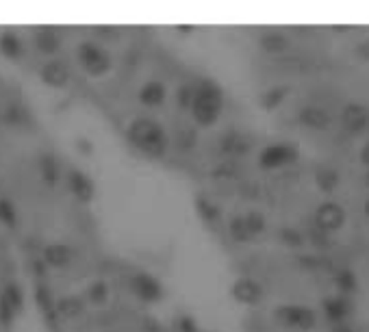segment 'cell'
Here are the masks:
<instances>
[{
  "instance_id": "ac0fdd59",
  "label": "cell",
  "mask_w": 369,
  "mask_h": 332,
  "mask_svg": "<svg viewBox=\"0 0 369 332\" xmlns=\"http://www.w3.org/2000/svg\"><path fill=\"white\" fill-rule=\"evenodd\" d=\"M289 96V87L287 85H272L265 89L263 94H259V107L265 111H274L276 107H280Z\"/></svg>"
},
{
  "instance_id": "484cf974",
  "label": "cell",
  "mask_w": 369,
  "mask_h": 332,
  "mask_svg": "<svg viewBox=\"0 0 369 332\" xmlns=\"http://www.w3.org/2000/svg\"><path fill=\"white\" fill-rule=\"evenodd\" d=\"M278 241L287 248H302L306 244V235L293 226H283V228H278Z\"/></svg>"
},
{
  "instance_id": "f35d334b",
  "label": "cell",
  "mask_w": 369,
  "mask_h": 332,
  "mask_svg": "<svg viewBox=\"0 0 369 332\" xmlns=\"http://www.w3.org/2000/svg\"><path fill=\"white\" fill-rule=\"evenodd\" d=\"M365 185L369 187V170H367V174H365Z\"/></svg>"
},
{
  "instance_id": "d6a6232c",
  "label": "cell",
  "mask_w": 369,
  "mask_h": 332,
  "mask_svg": "<svg viewBox=\"0 0 369 332\" xmlns=\"http://www.w3.org/2000/svg\"><path fill=\"white\" fill-rule=\"evenodd\" d=\"M176 330L179 332H200V326L191 315H181L179 320H176Z\"/></svg>"
},
{
  "instance_id": "44dd1931",
  "label": "cell",
  "mask_w": 369,
  "mask_h": 332,
  "mask_svg": "<svg viewBox=\"0 0 369 332\" xmlns=\"http://www.w3.org/2000/svg\"><path fill=\"white\" fill-rule=\"evenodd\" d=\"M228 235L232 241H237V244H250L255 237L250 235L248 226H246V219H243V213L241 215H232L228 219Z\"/></svg>"
},
{
  "instance_id": "ba28073f",
  "label": "cell",
  "mask_w": 369,
  "mask_h": 332,
  "mask_svg": "<svg viewBox=\"0 0 369 332\" xmlns=\"http://www.w3.org/2000/svg\"><path fill=\"white\" fill-rule=\"evenodd\" d=\"M230 295H232L235 302H239V304H243V306H257L265 297V286L257 278L239 276V278H235L232 284H230Z\"/></svg>"
},
{
  "instance_id": "4316f807",
  "label": "cell",
  "mask_w": 369,
  "mask_h": 332,
  "mask_svg": "<svg viewBox=\"0 0 369 332\" xmlns=\"http://www.w3.org/2000/svg\"><path fill=\"white\" fill-rule=\"evenodd\" d=\"M335 284H337L339 293H343V295H352L354 291H357L359 280H357V274H354V271H350V269H341V271H337V276H335Z\"/></svg>"
},
{
  "instance_id": "277c9868",
  "label": "cell",
  "mask_w": 369,
  "mask_h": 332,
  "mask_svg": "<svg viewBox=\"0 0 369 332\" xmlns=\"http://www.w3.org/2000/svg\"><path fill=\"white\" fill-rule=\"evenodd\" d=\"M300 157V148L289 141H276L265 146L259 153V165L263 170H278L295 163Z\"/></svg>"
},
{
  "instance_id": "ffe728a7",
  "label": "cell",
  "mask_w": 369,
  "mask_h": 332,
  "mask_svg": "<svg viewBox=\"0 0 369 332\" xmlns=\"http://www.w3.org/2000/svg\"><path fill=\"white\" fill-rule=\"evenodd\" d=\"M221 150L230 157H239L248 153V141L239 133H226L224 137H221Z\"/></svg>"
},
{
  "instance_id": "4fadbf2b",
  "label": "cell",
  "mask_w": 369,
  "mask_h": 332,
  "mask_svg": "<svg viewBox=\"0 0 369 332\" xmlns=\"http://www.w3.org/2000/svg\"><path fill=\"white\" fill-rule=\"evenodd\" d=\"M33 43L41 55H57L61 48V37L52 26H37L33 31Z\"/></svg>"
},
{
  "instance_id": "7a4b0ae2",
  "label": "cell",
  "mask_w": 369,
  "mask_h": 332,
  "mask_svg": "<svg viewBox=\"0 0 369 332\" xmlns=\"http://www.w3.org/2000/svg\"><path fill=\"white\" fill-rule=\"evenodd\" d=\"M126 137L132 146L150 157H166L170 148V137L166 128L152 117H135L126 128Z\"/></svg>"
},
{
  "instance_id": "83f0119b",
  "label": "cell",
  "mask_w": 369,
  "mask_h": 332,
  "mask_svg": "<svg viewBox=\"0 0 369 332\" xmlns=\"http://www.w3.org/2000/svg\"><path fill=\"white\" fill-rule=\"evenodd\" d=\"M57 313L61 317H79L83 313V302L77 295H66L57 302Z\"/></svg>"
},
{
  "instance_id": "d6986e66",
  "label": "cell",
  "mask_w": 369,
  "mask_h": 332,
  "mask_svg": "<svg viewBox=\"0 0 369 332\" xmlns=\"http://www.w3.org/2000/svg\"><path fill=\"white\" fill-rule=\"evenodd\" d=\"M341 185V174L339 170L330 168V165H321V168L315 172V187L321 193H332Z\"/></svg>"
},
{
  "instance_id": "d590c367",
  "label": "cell",
  "mask_w": 369,
  "mask_h": 332,
  "mask_svg": "<svg viewBox=\"0 0 369 332\" xmlns=\"http://www.w3.org/2000/svg\"><path fill=\"white\" fill-rule=\"evenodd\" d=\"M359 159H361V163L365 165V168L369 170V139L361 146V153H359Z\"/></svg>"
},
{
  "instance_id": "603a6c76",
  "label": "cell",
  "mask_w": 369,
  "mask_h": 332,
  "mask_svg": "<svg viewBox=\"0 0 369 332\" xmlns=\"http://www.w3.org/2000/svg\"><path fill=\"white\" fill-rule=\"evenodd\" d=\"M0 52L9 59H18L22 55V41L13 31H3L0 33Z\"/></svg>"
},
{
  "instance_id": "f1b7e54d",
  "label": "cell",
  "mask_w": 369,
  "mask_h": 332,
  "mask_svg": "<svg viewBox=\"0 0 369 332\" xmlns=\"http://www.w3.org/2000/svg\"><path fill=\"white\" fill-rule=\"evenodd\" d=\"M87 300L94 302V304H105L109 300V284L105 280H94L87 286Z\"/></svg>"
},
{
  "instance_id": "8992f818",
  "label": "cell",
  "mask_w": 369,
  "mask_h": 332,
  "mask_svg": "<svg viewBox=\"0 0 369 332\" xmlns=\"http://www.w3.org/2000/svg\"><path fill=\"white\" fill-rule=\"evenodd\" d=\"M313 219H315V228L332 235V233L341 231L343 226H346L348 213H346L343 204H339V202H335V200H323V202L315 208Z\"/></svg>"
},
{
  "instance_id": "2e32d148",
  "label": "cell",
  "mask_w": 369,
  "mask_h": 332,
  "mask_svg": "<svg viewBox=\"0 0 369 332\" xmlns=\"http://www.w3.org/2000/svg\"><path fill=\"white\" fill-rule=\"evenodd\" d=\"M259 46L268 55H283L289 50L291 41L283 31H265L259 35Z\"/></svg>"
},
{
  "instance_id": "9a60e30c",
  "label": "cell",
  "mask_w": 369,
  "mask_h": 332,
  "mask_svg": "<svg viewBox=\"0 0 369 332\" xmlns=\"http://www.w3.org/2000/svg\"><path fill=\"white\" fill-rule=\"evenodd\" d=\"M139 102L146 107H161L168 98V87L161 81H146L139 89Z\"/></svg>"
},
{
  "instance_id": "836d02e7",
  "label": "cell",
  "mask_w": 369,
  "mask_h": 332,
  "mask_svg": "<svg viewBox=\"0 0 369 332\" xmlns=\"http://www.w3.org/2000/svg\"><path fill=\"white\" fill-rule=\"evenodd\" d=\"M13 315H16L13 306L9 304L5 295H0V324H3V326H9V324L13 322Z\"/></svg>"
},
{
  "instance_id": "74e56055",
  "label": "cell",
  "mask_w": 369,
  "mask_h": 332,
  "mask_svg": "<svg viewBox=\"0 0 369 332\" xmlns=\"http://www.w3.org/2000/svg\"><path fill=\"white\" fill-rule=\"evenodd\" d=\"M363 211H365V215L369 217V198L365 200V206H363Z\"/></svg>"
},
{
  "instance_id": "9c48e42d",
  "label": "cell",
  "mask_w": 369,
  "mask_h": 332,
  "mask_svg": "<svg viewBox=\"0 0 369 332\" xmlns=\"http://www.w3.org/2000/svg\"><path fill=\"white\" fill-rule=\"evenodd\" d=\"M341 124L352 135L365 133L369 126V107H365L363 102H357V100L348 102L341 109Z\"/></svg>"
},
{
  "instance_id": "cb8c5ba5",
  "label": "cell",
  "mask_w": 369,
  "mask_h": 332,
  "mask_svg": "<svg viewBox=\"0 0 369 332\" xmlns=\"http://www.w3.org/2000/svg\"><path fill=\"white\" fill-rule=\"evenodd\" d=\"M243 219H246V226H248L250 235H252L255 239L265 235V231H268V217H265L261 211H255V208L246 211Z\"/></svg>"
},
{
  "instance_id": "4dcf8cb0",
  "label": "cell",
  "mask_w": 369,
  "mask_h": 332,
  "mask_svg": "<svg viewBox=\"0 0 369 332\" xmlns=\"http://www.w3.org/2000/svg\"><path fill=\"white\" fill-rule=\"evenodd\" d=\"M0 222L7 224L9 228H13V226H16V222H18L16 208H13V204L9 200H5V198H0Z\"/></svg>"
},
{
  "instance_id": "6da1fadb",
  "label": "cell",
  "mask_w": 369,
  "mask_h": 332,
  "mask_svg": "<svg viewBox=\"0 0 369 332\" xmlns=\"http://www.w3.org/2000/svg\"><path fill=\"white\" fill-rule=\"evenodd\" d=\"M224 111V92L213 79H198L194 83V100L189 113L198 126H213Z\"/></svg>"
},
{
  "instance_id": "f546056e",
  "label": "cell",
  "mask_w": 369,
  "mask_h": 332,
  "mask_svg": "<svg viewBox=\"0 0 369 332\" xmlns=\"http://www.w3.org/2000/svg\"><path fill=\"white\" fill-rule=\"evenodd\" d=\"M3 295L7 297V302L13 306V311H16V313L22 311V306H24V295H22V289H20L18 282H9V284L5 286Z\"/></svg>"
},
{
  "instance_id": "8d00e7d4",
  "label": "cell",
  "mask_w": 369,
  "mask_h": 332,
  "mask_svg": "<svg viewBox=\"0 0 369 332\" xmlns=\"http://www.w3.org/2000/svg\"><path fill=\"white\" fill-rule=\"evenodd\" d=\"M77 148H79V150H83V153H85V155H92V150H94V146H92L90 141H87L85 137L77 139Z\"/></svg>"
},
{
  "instance_id": "30bf717a",
  "label": "cell",
  "mask_w": 369,
  "mask_h": 332,
  "mask_svg": "<svg viewBox=\"0 0 369 332\" xmlns=\"http://www.w3.org/2000/svg\"><path fill=\"white\" fill-rule=\"evenodd\" d=\"M298 122L311 130H326L332 124V115L321 104H302L298 109Z\"/></svg>"
},
{
  "instance_id": "7402d4cb",
  "label": "cell",
  "mask_w": 369,
  "mask_h": 332,
  "mask_svg": "<svg viewBox=\"0 0 369 332\" xmlns=\"http://www.w3.org/2000/svg\"><path fill=\"white\" fill-rule=\"evenodd\" d=\"M196 211H198V215L202 217V222L204 224H209V226H215V224H219V217H221V213H219V208H217V204L215 202H211L209 198H196Z\"/></svg>"
},
{
  "instance_id": "7c38bea8",
  "label": "cell",
  "mask_w": 369,
  "mask_h": 332,
  "mask_svg": "<svg viewBox=\"0 0 369 332\" xmlns=\"http://www.w3.org/2000/svg\"><path fill=\"white\" fill-rule=\"evenodd\" d=\"M321 309L326 313V317L330 322L339 324L350 317L352 313V302H350V295H343V293H337V295H328L323 297L321 302Z\"/></svg>"
},
{
  "instance_id": "5b68a950",
  "label": "cell",
  "mask_w": 369,
  "mask_h": 332,
  "mask_svg": "<svg viewBox=\"0 0 369 332\" xmlns=\"http://www.w3.org/2000/svg\"><path fill=\"white\" fill-rule=\"evenodd\" d=\"M77 57L83 70L87 74H92V77H102V74H107L111 70L109 52L94 41H81L77 48Z\"/></svg>"
},
{
  "instance_id": "e575fe53",
  "label": "cell",
  "mask_w": 369,
  "mask_h": 332,
  "mask_svg": "<svg viewBox=\"0 0 369 332\" xmlns=\"http://www.w3.org/2000/svg\"><path fill=\"white\" fill-rule=\"evenodd\" d=\"M7 119H9V124L22 122V109L18 107V104H9L7 107Z\"/></svg>"
},
{
  "instance_id": "1f68e13d",
  "label": "cell",
  "mask_w": 369,
  "mask_h": 332,
  "mask_svg": "<svg viewBox=\"0 0 369 332\" xmlns=\"http://www.w3.org/2000/svg\"><path fill=\"white\" fill-rule=\"evenodd\" d=\"M191 100H194V85H181L179 94H176V102H179L181 109H189Z\"/></svg>"
},
{
  "instance_id": "3957f363",
  "label": "cell",
  "mask_w": 369,
  "mask_h": 332,
  "mask_svg": "<svg viewBox=\"0 0 369 332\" xmlns=\"http://www.w3.org/2000/svg\"><path fill=\"white\" fill-rule=\"evenodd\" d=\"M274 320L295 332H311L317 324V313L306 304H280L274 309Z\"/></svg>"
},
{
  "instance_id": "d4e9b609",
  "label": "cell",
  "mask_w": 369,
  "mask_h": 332,
  "mask_svg": "<svg viewBox=\"0 0 369 332\" xmlns=\"http://www.w3.org/2000/svg\"><path fill=\"white\" fill-rule=\"evenodd\" d=\"M39 170H41V178L46 180L48 185H54L59 180V165L52 153H43L39 157Z\"/></svg>"
},
{
  "instance_id": "5bb4252c",
  "label": "cell",
  "mask_w": 369,
  "mask_h": 332,
  "mask_svg": "<svg viewBox=\"0 0 369 332\" xmlns=\"http://www.w3.org/2000/svg\"><path fill=\"white\" fill-rule=\"evenodd\" d=\"M39 77L50 87H66L68 81H70V68L63 61H57L54 59V61H48V64L41 66Z\"/></svg>"
},
{
  "instance_id": "8fae6325",
  "label": "cell",
  "mask_w": 369,
  "mask_h": 332,
  "mask_svg": "<svg viewBox=\"0 0 369 332\" xmlns=\"http://www.w3.org/2000/svg\"><path fill=\"white\" fill-rule=\"evenodd\" d=\"M68 187L70 191L74 193V198L81 200V202H92L94 200V195H96V185H94V180L87 176L83 170L79 168H72L68 172Z\"/></svg>"
},
{
  "instance_id": "52a82bcc",
  "label": "cell",
  "mask_w": 369,
  "mask_h": 332,
  "mask_svg": "<svg viewBox=\"0 0 369 332\" xmlns=\"http://www.w3.org/2000/svg\"><path fill=\"white\" fill-rule=\"evenodd\" d=\"M130 289L141 302L146 304H157V302L163 300V284L159 282V278H154L148 271H135L130 276Z\"/></svg>"
},
{
  "instance_id": "e0dca14e",
  "label": "cell",
  "mask_w": 369,
  "mask_h": 332,
  "mask_svg": "<svg viewBox=\"0 0 369 332\" xmlns=\"http://www.w3.org/2000/svg\"><path fill=\"white\" fill-rule=\"evenodd\" d=\"M72 248L68 244H48L43 248V263H48L52 267H68L72 263Z\"/></svg>"
}]
</instances>
